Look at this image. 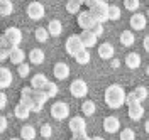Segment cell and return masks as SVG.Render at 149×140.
I'll return each mask as SVG.
<instances>
[{
	"label": "cell",
	"mask_w": 149,
	"mask_h": 140,
	"mask_svg": "<svg viewBox=\"0 0 149 140\" xmlns=\"http://www.w3.org/2000/svg\"><path fill=\"white\" fill-rule=\"evenodd\" d=\"M14 115H15V118H19V120H27L29 115H31V110H29L26 105L19 103L17 106H15V110H14Z\"/></svg>",
	"instance_id": "7402d4cb"
},
{
	"label": "cell",
	"mask_w": 149,
	"mask_h": 140,
	"mask_svg": "<svg viewBox=\"0 0 149 140\" xmlns=\"http://www.w3.org/2000/svg\"><path fill=\"white\" fill-rule=\"evenodd\" d=\"M146 15H148V17H149V9H148V14H146Z\"/></svg>",
	"instance_id": "681fc988"
},
{
	"label": "cell",
	"mask_w": 149,
	"mask_h": 140,
	"mask_svg": "<svg viewBox=\"0 0 149 140\" xmlns=\"http://www.w3.org/2000/svg\"><path fill=\"white\" fill-rule=\"evenodd\" d=\"M103 98H105V103H107L109 108L117 110V108H120L122 105H125L127 93H125V90L122 88L120 84H110V86H107Z\"/></svg>",
	"instance_id": "6da1fadb"
},
{
	"label": "cell",
	"mask_w": 149,
	"mask_h": 140,
	"mask_svg": "<svg viewBox=\"0 0 149 140\" xmlns=\"http://www.w3.org/2000/svg\"><path fill=\"white\" fill-rule=\"evenodd\" d=\"M93 32L97 34V37H100V36H103V24H100V22H97L95 24V27L92 29Z\"/></svg>",
	"instance_id": "f35d334b"
},
{
	"label": "cell",
	"mask_w": 149,
	"mask_h": 140,
	"mask_svg": "<svg viewBox=\"0 0 149 140\" xmlns=\"http://www.w3.org/2000/svg\"><path fill=\"white\" fill-rule=\"evenodd\" d=\"M81 112H83L85 117H92L93 113L97 112V105H95V101H92V100H85V101L81 103Z\"/></svg>",
	"instance_id": "cb8c5ba5"
},
{
	"label": "cell",
	"mask_w": 149,
	"mask_h": 140,
	"mask_svg": "<svg viewBox=\"0 0 149 140\" xmlns=\"http://www.w3.org/2000/svg\"><path fill=\"white\" fill-rule=\"evenodd\" d=\"M146 74H148V78H149V66L146 68Z\"/></svg>",
	"instance_id": "7dc6e473"
},
{
	"label": "cell",
	"mask_w": 149,
	"mask_h": 140,
	"mask_svg": "<svg viewBox=\"0 0 149 140\" xmlns=\"http://www.w3.org/2000/svg\"><path fill=\"white\" fill-rule=\"evenodd\" d=\"M51 117L54 120H65L70 117V105L65 101H56L51 105Z\"/></svg>",
	"instance_id": "3957f363"
},
{
	"label": "cell",
	"mask_w": 149,
	"mask_h": 140,
	"mask_svg": "<svg viewBox=\"0 0 149 140\" xmlns=\"http://www.w3.org/2000/svg\"><path fill=\"white\" fill-rule=\"evenodd\" d=\"M76 2H78V3H85V0H76Z\"/></svg>",
	"instance_id": "c3c4849f"
},
{
	"label": "cell",
	"mask_w": 149,
	"mask_h": 140,
	"mask_svg": "<svg viewBox=\"0 0 149 140\" xmlns=\"http://www.w3.org/2000/svg\"><path fill=\"white\" fill-rule=\"evenodd\" d=\"M65 7H66V12H68V14H80V7H81V3H78L76 0H68Z\"/></svg>",
	"instance_id": "f546056e"
},
{
	"label": "cell",
	"mask_w": 149,
	"mask_h": 140,
	"mask_svg": "<svg viewBox=\"0 0 149 140\" xmlns=\"http://www.w3.org/2000/svg\"><path fill=\"white\" fill-rule=\"evenodd\" d=\"M5 128H7V118L0 117V132H5Z\"/></svg>",
	"instance_id": "60d3db41"
},
{
	"label": "cell",
	"mask_w": 149,
	"mask_h": 140,
	"mask_svg": "<svg viewBox=\"0 0 149 140\" xmlns=\"http://www.w3.org/2000/svg\"><path fill=\"white\" fill-rule=\"evenodd\" d=\"M51 135H53L51 125H49V123H44V125L41 127V137H42V139H51Z\"/></svg>",
	"instance_id": "e575fe53"
},
{
	"label": "cell",
	"mask_w": 149,
	"mask_h": 140,
	"mask_svg": "<svg viewBox=\"0 0 149 140\" xmlns=\"http://www.w3.org/2000/svg\"><path fill=\"white\" fill-rule=\"evenodd\" d=\"M137 101H139V100H137V96H136V93H134V91H132V93H129V94H127V98H125V105H127V106H130L132 103H137Z\"/></svg>",
	"instance_id": "74e56055"
},
{
	"label": "cell",
	"mask_w": 149,
	"mask_h": 140,
	"mask_svg": "<svg viewBox=\"0 0 149 140\" xmlns=\"http://www.w3.org/2000/svg\"><path fill=\"white\" fill-rule=\"evenodd\" d=\"M125 66L130 68V69H137L141 66V56L137 52H129L125 56Z\"/></svg>",
	"instance_id": "44dd1931"
},
{
	"label": "cell",
	"mask_w": 149,
	"mask_h": 140,
	"mask_svg": "<svg viewBox=\"0 0 149 140\" xmlns=\"http://www.w3.org/2000/svg\"><path fill=\"white\" fill-rule=\"evenodd\" d=\"M12 12H14V3L10 0H2L0 2V14H2V17H9Z\"/></svg>",
	"instance_id": "4316f807"
},
{
	"label": "cell",
	"mask_w": 149,
	"mask_h": 140,
	"mask_svg": "<svg viewBox=\"0 0 149 140\" xmlns=\"http://www.w3.org/2000/svg\"><path fill=\"white\" fill-rule=\"evenodd\" d=\"M44 14H46V9H44V5L41 2L34 0V2H31L27 5V15L32 20H41L44 17Z\"/></svg>",
	"instance_id": "9c48e42d"
},
{
	"label": "cell",
	"mask_w": 149,
	"mask_h": 140,
	"mask_svg": "<svg viewBox=\"0 0 149 140\" xmlns=\"http://www.w3.org/2000/svg\"><path fill=\"white\" fill-rule=\"evenodd\" d=\"M100 2H102V0H85V3L88 5V9H90V10H92L93 7H97V5H98Z\"/></svg>",
	"instance_id": "ab89813d"
},
{
	"label": "cell",
	"mask_w": 149,
	"mask_h": 140,
	"mask_svg": "<svg viewBox=\"0 0 149 140\" xmlns=\"http://www.w3.org/2000/svg\"><path fill=\"white\" fill-rule=\"evenodd\" d=\"M110 61H112L110 63L112 68H119V66H120V61H119V59H110Z\"/></svg>",
	"instance_id": "ee69618b"
},
{
	"label": "cell",
	"mask_w": 149,
	"mask_h": 140,
	"mask_svg": "<svg viewBox=\"0 0 149 140\" xmlns=\"http://www.w3.org/2000/svg\"><path fill=\"white\" fill-rule=\"evenodd\" d=\"M122 15L120 9L117 7V5H110V9H109V19L110 20H119Z\"/></svg>",
	"instance_id": "d6a6232c"
},
{
	"label": "cell",
	"mask_w": 149,
	"mask_h": 140,
	"mask_svg": "<svg viewBox=\"0 0 149 140\" xmlns=\"http://www.w3.org/2000/svg\"><path fill=\"white\" fill-rule=\"evenodd\" d=\"M127 115H129L130 120L134 121H139L141 118H142V115H144V106H142V103H132L129 106V112H127Z\"/></svg>",
	"instance_id": "4fadbf2b"
},
{
	"label": "cell",
	"mask_w": 149,
	"mask_h": 140,
	"mask_svg": "<svg viewBox=\"0 0 149 140\" xmlns=\"http://www.w3.org/2000/svg\"><path fill=\"white\" fill-rule=\"evenodd\" d=\"M113 46L110 42H103L98 46V56L102 57L103 61H109V59H113Z\"/></svg>",
	"instance_id": "9a60e30c"
},
{
	"label": "cell",
	"mask_w": 149,
	"mask_h": 140,
	"mask_svg": "<svg viewBox=\"0 0 149 140\" xmlns=\"http://www.w3.org/2000/svg\"><path fill=\"white\" fill-rule=\"evenodd\" d=\"M70 130L73 133V137H80V135H85L86 133V121H85L83 117H73L70 120Z\"/></svg>",
	"instance_id": "52a82bcc"
},
{
	"label": "cell",
	"mask_w": 149,
	"mask_h": 140,
	"mask_svg": "<svg viewBox=\"0 0 149 140\" xmlns=\"http://www.w3.org/2000/svg\"><path fill=\"white\" fill-rule=\"evenodd\" d=\"M3 36H5L7 42H9V49L19 47V44L22 42V32H20V29H17V27H9L3 32Z\"/></svg>",
	"instance_id": "ba28073f"
},
{
	"label": "cell",
	"mask_w": 149,
	"mask_h": 140,
	"mask_svg": "<svg viewBox=\"0 0 149 140\" xmlns=\"http://www.w3.org/2000/svg\"><path fill=\"white\" fill-rule=\"evenodd\" d=\"M124 5H125V9L127 10H137L139 9V0H124Z\"/></svg>",
	"instance_id": "8d00e7d4"
},
{
	"label": "cell",
	"mask_w": 149,
	"mask_h": 140,
	"mask_svg": "<svg viewBox=\"0 0 149 140\" xmlns=\"http://www.w3.org/2000/svg\"><path fill=\"white\" fill-rule=\"evenodd\" d=\"M119 128H120V121H119L117 117L110 115V117H107L103 120V130L107 132V133H115Z\"/></svg>",
	"instance_id": "8fae6325"
},
{
	"label": "cell",
	"mask_w": 149,
	"mask_h": 140,
	"mask_svg": "<svg viewBox=\"0 0 149 140\" xmlns=\"http://www.w3.org/2000/svg\"><path fill=\"white\" fill-rule=\"evenodd\" d=\"M10 51V63H14V64H22L24 63V59H26V52L20 49V47H12V49H9Z\"/></svg>",
	"instance_id": "e0dca14e"
},
{
	"label": "cell",
	"mask_w": 149,
	"mask_h": 140,
	"mask_svg": "<svg viewBox=\"0 0 149 140\" xmlns=\"http://www.w3.org/2000/svg\"><path fill=\"white\" fill-rule=\"evenodd\" d=\"M34 36H36V39L39 41V42H46L47 39H49V30L47 29H44V27H37L36 30H34Z\"/></svg>",
	"instance_id": "f1b7e54d"
},
{
	"label": "cell",
	"mask_w": 149,
	"mask_h": 140,
	"mask_svg": "<svg viewBox=\"0 0 149 140\" xmlns=\"http://www.w3.org/2000/svg\"><path fill=\"white\" fill-rule=\"evenodd\" d=\"M134 42H136V36L132 34V30H124L120 34V44L122 46L129 47V46H132Z\"/></svg>",
	"instance_id": "d4e9b609"
},
{
	"label": "cell",
	"mask_w": 149,
	"mask_h": 140,
	"mask_svg": "<svg viewBox=\"0 0 149 140\" xmlns=\"http://www.w3.org/2000/svg\"><path fill=\"white\" fill-rule=\"evenodd\" d=\"M134 93H136V96H137V100L142 103L146 98H148L149 91H148V88H146V86H137V88L134 90Z\"/></svg>",
	"instance_id": "1f68e13d"
},
{
	"label": "cell",
	"mask_w": 149,
	"mask_h": 140,
	"mask_svg": "<svg viewBox=\"0 0 149 140\" xmlns=\"http://www.w3.org/2000/svg\"><path fill=\"white\" fill-rule=\"evenodd\" d=\"M144 130H146V133H149V118L146 120V123H144Z\"/></svg>",
	"instance_id": "f6af8a7d"
},
{
	"label": "cell",
	"mask_w": 149,
	"mask_h": 140,
	"mask_svg": "<svg viewBox=\"0 0 149 140\" xmlns=\"http://www.w3.org/2000/svg\"><path fill=\"white\" fill-rule=\"evenodd\" d=\"M29 61L36 66L42 64V63H44V51H42V49H37V47L32 49V51L29 52Z\"/></svg>",
	"instance_id": "ffe728a7"
},
{
	"label": "cell",
	"mask_w": 149,
	"mask_h": 140,
	"mask_svg": "<svg viewBox=\"0 0 149 140\" xmlns=\"http://www.w3.org/2000/svg\"><path fill=\"white\" fill-rule=\"evenodd\" d=\"M109 9H110V5H109L105 0H102L97 7H93L92 14H93V17H95V20L100 22V24H105L107 20H110L109 19Z\"/></svg>",
	"instance_id": "277c9868"
},
{
	"label": "cell",
	"mask_w": 149,
	"mask_h": 140,
	"mask_svg": "<svg viewBox=\"0 0 149 140\" xmlns=\"http://www.w3.org/2000/svg\"><path fill=\"white\" fill-rule=\"evenodd\" d=\"M146 24H148V15L144 14H134L130 17V29L134 30H144Z\"/></svg>",
	"instance_id": "30bf717a"
},
{
	"label": "cell",
	"mask_w": 149,
	"mask_h": 140,
	"mask_svg": "<svg viewBox=\"0 0 149 140\" xmlns=\"http://www.w3.org/2000/svg\"><path fill=\"white\" fill-rule=\"evenodd\" d=\"M44 91H46V94L49 96V98H54L56 94H58V84L56 83H53V81H49V83L46 84V88H44Z\"/></svg>",
	"instance_id": "4dcf8cb0"
},
{
	"label": "cell",
	"mask_w": 149,
	"mask_h": 140,
	"mask_svg": "<svg viewBox=\"0 0 149 140\" xmlns=\"http://www.w3.org/2000/svg\"><path fill=\"white\" fill-rule=\"evenodd\" d=\"M20 139L22 140H34L36 139V128L32 125H24L20 128Z\"/></svg>",
	"instance_id": "603a6c76"
},
{
	"label": "cell",
	"mask_w": 149,
	"mask_h": 140,
	"mask_svg": "<svg viewBox=\"0 0 149 140\" xmlns=\"http://www.w3.org/2000/svg\"><path fill=\"white\" fill-rule=\"evenodd\" d=\"M80 37H81V42H83V46L86 49H90V47L97 46V34L93 32V30H81V34H80Z\"/></svg>",
	"instance_id": "7c38bea8"
},
{
	"label": "cell",
	"mask_w": 149,
	"mask_h": 140,
	"mask_svg": "<svg viewBox=\"0 0 149 140\" xmlns=\"http://www.w3.org/2000/svg\"><path fill=\"white\" fill-rule=\"evenodd\" d=\"M65 49H66V52L70 54V56H76L81 49H85L83 46V42H81V37L80 36H76V34H73V36H70V37L66 39V42H65Z\"/></svg>",
	"instance_id": "7a4b0ae2"
},
{
	"label": "cell",
	"mask_w": 149,
	"mask_h": 140,
	"mask_svg": "<svg viewBox=\"0 0 149 140\" xmlns=\"http://www.w3.org/2000/svg\"><path fill=\"white\" fill-rule=\"evenodd\" d=\"M142 44H144V51H146V52H149V34L146 36V37H144Z\"/></svg>",
	"instance_id": "7bdbcfd3"
},
{
	"label": "cell",
	"mask_w": 149,
	"mask_h": 140,
	"mask_svg": "<svg viewBox=\"0 0 149 140\" xmlns=\"http://www.w3.org/2000/svg\"><path fill=\"white\" fill-rule=\"evenodd\" d=\"M90 57H92V56H90V51L85 47V49H81V51L74 56V61H76L78 64L85 66V64H88V63H90Z\"/></svg>",
	"instance_id": "484cf974"
},
{
	"label": "cell",
	"mask_w": 149,
	"mask_h": 140,
	"mask_svg": "<svg viewBox=\"0 0 149 140\" xmlns=\"http://www.w3.org/2000/svg\"><path fill=\"white\" fill-rule=\"evenodd\" d=\"M47 98H49V96L46 94L44 90H34V91H32V100H34L37 105H42V106H44V103L47 101Z\"/></svg>",
	"instance_id": "83f0119b"
},
{
	"label": "cell",
	"mask_w": 149,
	"mask_h": 140,
	"mask_svg": "<svg viewBox=\"0 0 149 140\" xmlns=\"http://www.w3.org/2000/svg\"><path fill=\"white\" fill-rule=\"evenodd\" d=\"M5 105H7V96H5V93H2V94H0V108L3 110V108H5Z\"/></svg>",
	"instance_id": "b9f144b4"
},
{
	"label": "cell",
	"mask_w": 149,
	"mask_h": 140,
	"mask_svg": "<svg viewBox=\"0 0 149 140\" xmlns=\"http://www.w3.org/2000/svg\"><path fill=\"white\" fill-rule=\"evenodd\" d=\"M92 140H103L102 137H92Z\"/></svg>",
	"instance_id": "bcb514c9"
},
{
	"label": "cell",
	"mask_w": 149,
	"mask_h": 140,
	"mask_svg": "<svg viewBox=\"0 0 149 140\" xmlns=\"http://www.w3.org/2000/svg\"><path fill=\"white\" fill-rule=\"evenodd\" d=\"M29 71H31V68H29V64H26V63H22V64L17 66V73L20 78H26V76H29Z\"/></svg>",
	"instance_id": "d590c367"
},
{
	"label": "cell",
	"mask_w": 149,
	"mask_h": 140,
	"mask_svg": "<svg viewBox=\"0 0 149 140\" xmlns=\"http://www.w3.org/2000/svg\"><path fill=\"white\" fill-rule=\"evenodd\" d=\"M53 73H54V78L56 79H66L70 76V66L66 63H56L54 68H53Z\"/></svg>",
	"instance_id": "5bb4252c"
},
{
	"label": "cell",
	"mask_w": 149,
	"mask_h": 140,
	"mask_svg": "<svg viewBox=\"0 0 149 140\" xmlns=\"http://www.w3.org/2000/svg\"><path fill=\"white\" fill-rule=\"evenodd\" d=\"M47 83H49V81H47V78L42 74V73L32 76V79H31V86H32L34 90H44Z\"/></svg>",
	"instance_id": "ac0fdd59"
},
{
	"label": "cell",
	"mask_w": 149,
	"mask_h": 140,
	"mask_svg": "<svg viewBox=\"0 0 149 140\" xmlns=\"http://www.w3.org/2000/svg\"><path fill=\"white\" fill-rule=\"evenodd\" d=\"M95 24H97V20L93 17L92 10H85V12H80L78 14V26L80 29H83V30H92L95 27Z\"/></svg>",
	"instance_id": "5b68a950"
},
{
	"label": "cell",
	"mask_w": 149,
	"mask_h": 140,
	"mask_svg": "<svg viewBox=\"0 0 149 140\" xmlns=\"http://www.w3.org/2000/svg\"><path fill=\"white\" fill-rule=\"evenodd\" d=\"M70 93L73 94L74 98H85L88 94V84L85 79H74L70 84Z\"/></svg>",
	"instance_id": "8992f818"
},
{
	"label": "cell",
	"mask_w": 149,
	"mask_h": 140,
	"mask_svg": "<svg viewBox=\"0 0 149 140\" xmlns=\"http://www.w3.org/2000/svg\"><path fill=\"white\" fill-rule=\"evenodd\" d=\"M71 140H78V139H76V137H73V139H71Z\"/></svg>",
	"instance_id": "f907efd6"
},
{
	"label": "cell",
	"mask_w": 149,
	"mask_h": 140,
	"mask_svg": "<svg viewBox=\"0 0 149 140\" xmlns=\"http://www.w3.org/2000/svg\"><path fill=\"white\" fill-rule=\"evenodd\" d=\"M46 29L49 30V34H51L53 37H58V36H61V32H63V24L58 19H53V20H49V24H47Z\"/></svg>",
	"instance_id": "d6986e66"
},
{
	"label": "cell",
	"mask_w": 149,
	"mask_h": 140,
	"mask_svg": "<svg viewBox=\"0 0 149 140\" xmlns=\"http://www.w3.org/2000/svg\"><path fill=\"white\" fill-rule=\"evenodd\" d=\"M120 140H136V132L132 128H124L120 132Z\"/></svg>",
	"instance_id": "836d02e7"
},
{
	"label": "cell",
	"mask_w": 149,
	"mask_h": 140,
	"mask_svg": "<svg viewBox=\"0 0 149 140\" xmlns=\"http://www.w3.org/2000/svg\"><path fill=\"white\" fill-rule=\"evenodd\" d=\"M12 81H14V76H12L9 68H0V88L2 90L9 88L12 84Z\"/></svg>",
	"instance_id": "2e32d148"
},
{
	"label": "cell",
	"mask_w": 149,
	"mask_h": 140,
	"mask_svg": "<svg viewBox=\"0 0 149 140\" xmlns=\"http://www.w3.org/2000/svg\"><path fill=\"white\" fill-rule=\"evenodd\" d=\"M10 140H20V139H10Z\"/></svg>",
	"instance_id": "816d5d0a"
}]
</instances>
